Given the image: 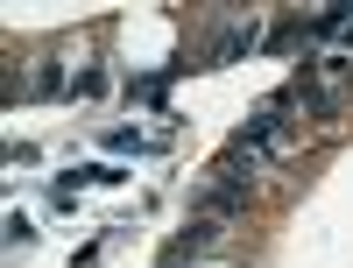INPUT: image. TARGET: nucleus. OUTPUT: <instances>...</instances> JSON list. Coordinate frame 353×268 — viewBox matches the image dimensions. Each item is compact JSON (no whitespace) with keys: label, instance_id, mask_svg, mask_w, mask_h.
Masks as SVG:
<instances>
[{"label":"nucleus","instance_id":"obj_1","mask_svg":"<svg viewBox=\"0 0 353 268\" xmlns=\"http://www.w3.org/2000/svg\"><path fill=\"white\" fill-rule=\"evenodd\" d=\"M219 233H226V219H219V212H198V219H191L184 233H176V247H170V261L184 268V261H198V254H212V247H219Z\"/></svg>","mask_w":353,"mask_h":268},{"label":"nucleus","instance_id":"obj_2","mask_svg":"<svg viewBox=\"0 0 353 268\" xmlns=\"http://www.w3.org/2000/svg\"><path fill=\"white\" fill-rule=\"evenodd\" d=\"M248 43H254V28H233V36H219V43H212V64H226V56H241Z\"/></svg>","mask_w":353,"mask_h":268},{"label":"nucleus","instance_id":"obj_3","mask_svg":"<svg viewBox=\"0 0 353 268\" xmlns=\"http://www.w3.org/2000/svg\"><path fill=\"white\" fill-rule=\"evenodd\" d=\"M28 92H43V99H50V92H64V71H57V64H43L36 78H28Z\"/></svg>","mask_w":353,"mask_h":268},{"label":"nucleus","instance_id":"obj_4","mask_svg":"<svg viewBox=\"0 0 353 268\" xmlns=\"http://www.w3.org/2000/svg\"><path fill=\"white\" fill-rule=\"evenodd\" d=\"M71 92H78V99H99V92H106V71H78Z\"/></svg>","mask_w":353,"mask_h":268},{"label":"nucleus","instance_id":"obj_5","mask_svg":"<svg viewBox=\"0 0 353 268\" xmlns=\"http://www.w3.org/2000/svg\"><path fill=\"white\" fill-rule=\"evenodd\" d=\"M106 148H113V156H128V148H141V134H134V127H113V134H106Z\"/></svg>","mask_w":353,"mask_h":268},{"label":"nucleus","instance_id":"obj_6","mask_svg":"<svg viewBox=\"0 0 353 268\" xmlns=\"http://www.w3.org/2000/svg\"><path fill=\"white\" fill-rule=\"evenodd\" d=\"M163 268H176V261H163Z\"/></svg>","mask_w":353,"mask_h":268}]
</instances>
